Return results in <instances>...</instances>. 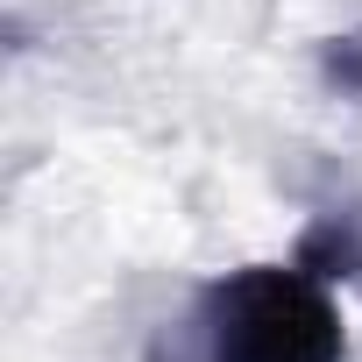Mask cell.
<instances>
[{"mask_svg":"<svg viewBox=\"0 0 362 362\" xmlns=\"http://www.w3.org/2000/svg\"><path fill=\"white\" fill-rule=\"evenodd\" d=\"M149 362H348V327L313 263H242L199 284Z\"/></svg>","mask_w":362,"mask_h":362,"instance_id":"cell-1","label":"cell"},{"mask_svg":"<svg viewBox=\"0 0 362 362\" xmlns=\"http://www.w3.org/2000/svg\"><path fill=\"white\" fill-rule=\"evenodd\" d=\"M298 263H313L320 277H362V228L355 221H320L298 242Z\"/></svg>","mask_w":362,"mask_h":362,"instance_id":"cell-2","label":"cell"},{"mask_svg":"<svg viewBox=\"0 0 362 362\" xmlns=\"http://www.w3.org/2000/svg\"><path fill=\"white\" fill-rule=\"evenodd\" d=\"M320 86L341 100H362V22L320 43Z\"/></svg>","mask_w":362,"mask_h":362,"instance_id":"cell-3","label":"cell"}]
</instances>
